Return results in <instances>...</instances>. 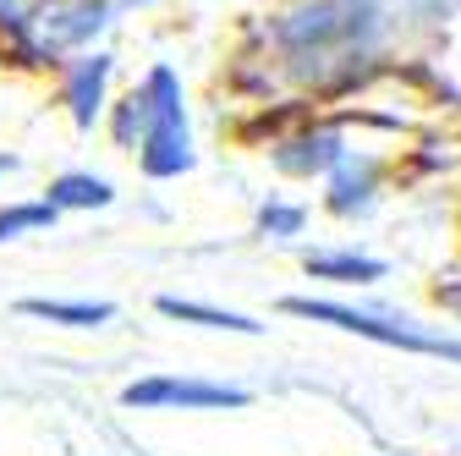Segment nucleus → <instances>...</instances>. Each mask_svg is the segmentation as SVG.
<instances>
[{
    "mask_svg": "<svg viewBox=\"0 0 461 456\" xmlns=\"http://www.w3.org/2000/svg\"><path fill=\"white\" fill-rule=\"evenodd\" d=\"M275 39L285 44L297 72H335V67H357L379 39V12L368 0H313V6L285 12Z\"/></svg>",
    "mask_w": 461,
    "mask_h": 456,
    "instance_id": "f257e3e1",
    "label": "nucleus"
},
{
    "mask_svg": "<svg viewBox=\"0 0 461 456\" xmlns=\"http://www.w3.org/2000/svg\"><path fill=\"white\" fill-rule=\"evenodd\" d=\"M143 105V170L149 177H176L193 165L187 149V116H182V83L170 67H154L149 83L138 88Z\"/></svg>",
    "mask_w": 461,
    "mask_h": 456,
    "instance_id": "f03ea898",
    "label": "nucleus"
},
{
    "mask_svg": "<svg viewBox=\"0 0 461 456\" xmlns=\"http://www.w3.org/2000/svg\"><path fill=\"white\" fill-rule=\"evenodd\" d=\"M285 308L303 314V319H319V324H335V330L384 341V347H401V352H429V358H456V363H461V341H456V335H434V330H423V324H412V319H390V314L346 308V303H313V297H292Z\"/></svg>",
    "mask_w": 461,
    "mask_h": 456,
    "instance_id": "7ed1b4c3",
    "label": "nucleus"
},
{
    "mask_svg": "<svg viewBox=\"0 0 461 456\" xmlns=\"http://www.w3.org/2000/svg\"><path fill=\"white\" fill-rule=\"evenodd\" d=\"M122 402L127 407H198V413H209V407H242L248 390H237V385H209V379H165L159 374V379L127 385Z\"/></svg>",
    "mask_w": 461,
    "mask_h": 456,
    "instance_id": "20e7f679",
    "label": "nucleus"
},
{
    "mask_svg": "<svg viewBox=\"0 0 461 456\" xmlns=\"http://www.w3.org/2000/svg\"><path fill=\"white\" fill-rule=\"evenodd\" d=\"M99 28H104L99 0H55V6H44V39L50 44H77Z\"/></svg>",
    "mask_w": 461,
    "mask_h": 456,
    "instance_id": "39448f33",
    "label": "nucleus"
},
{
    "mask_svg": "<svg viewBox=\"0 0 461 456\" xmlns=\"http://www.w3.org/2000/svg\"><path fill=\"white\" fill-rule=\"evenodd\" d=\"M104 72H110V61H104V55H94V61H77V67H72V78H67V94H72V116H77L83 127L99 116Z\"/></svg>",
    "mask_w": 461,
    "mask_h": 456,
    "instance_id": "423d86ee",
    "label": "nucleus"
},
{
    "mask_svg": "<svg viewBox=\"0 0 461 456\" xmlns=\"http://www.w3.org/2000/svg\"><path fill=\"white\" fill-rule=\"evenodd\" d=\"M275 160H280V170H297V177H308V170H324V165L340 160V138H335V132H313V138L285 143Z\"/></svg>",
    "mask_w": 461,
    "mask_h": 456,
    "instance_id": "0eeeda50",
    "label": "nucleus"
},
{
    "mask_svg": "<svg viewBox=\"0 0 461 456\" xmlns=\"http://www.w3.org/2000/svg\"><path fill=\"white\" fill-rule=\"evenodd\" d=\"M23 314L33 319H50V324H72V330H88V324H104L115 308L110 303H55V297H28Z\"/></svg>",
    "mask_w": 461,
    "mask_h": 456,
    "instance_id": "6e6552de",
    "label": "nucleus"
},
{
    "mask_svg": "<svg viewBox=\"0 0 461 456\" xmlns=\"http://www.w3.org/2000/svg\"><path fill=\"white\" fill-rule=\"evenodd\" d=\"M159 314H170V319H193V324H203V330H242V335H258V324H253L248 314H220V308H209V303L159 297Z\"/></svg>",
    "mask_w": 461,
    "mask_h": 456,
    "instance_id": "1a4fd4ad",
    "label": "nucleus"
},
{
    "mask_svg": "<svg viewBox=\"0 0 461 456\" xmlns=\"http://www.w3.org/2000/svg\"><path fill=\"white\" fill-rule=\"evenodd\" d=\"M374 177H379V165H374V160H346V170L335 177V193H330V204H335L340 214H352L357 204H368V187H374Z\"/></svg>",
    "mask_w": 461,
    "mask_h": 456,
    "instance_id": "9d476101",
    "label": "nucleus"
},
{
    "mask_svg": "<svg viewBox=\"0 0 461 456\" xmlns=\"http://www.w3.org/2000/svg\"><path fill=\"white\" fill-rule=\"evenodd\" d=\"M308 269L319 280H379L384 275V264L379 259H363V253H313Z\"/></svg>",
    "mask_w": 461,
    "mask_h": 456,
    "instance_id": "9b49d317",
    "label": "nucleus"
},
{
    "mask_svg": "<svg viewBox=\"0 0 461 456\" xmlns=\"http://www.w3.org/2000/svg\"><path fill=\"white\" fill-rule=\"evenodd\" d=\"M50 204L55 209H99V204H110V182H99V177H61V182H50Z\"/></svg>",
    "mask_w": 461,
    "mask_h": 456,
    "instance_id": "f8f14e48",
    "label": "nucleus"
},
{
    "mask_svg": "<svg viewBox=\"0 0 461 456\" xmlns=\"http://www.w3.org/2000/svg\"><path fill=\"white\" fill-rule=\"evenodd\" d=\"M55 220V204L44 198V204H23V209H6L0 214V242L6 237H23V232H39V225H50Z\"/></svg>",
    "mask_w": 461,
    "mask_h": 456,
    "instance_id": "ddd939ff",
    "label": "nucleus"
},
{
    "mask_svg": "<svg viewBox=\"0 0 461 456\" xmlns=\"http://www.w3.org/2000/svg\"><path fill=\"white\" fill-rule=\"evenodd\" d=\"M264 232H280V237H292V232H303V209H285V204L264 209Z\"/></svg>",
    "mask_w": 461,
    "mask_h": 456,
    "instance_id": "4468645a",
    "label": "nucleus"
},
{
    "mask_svg": "<svg viewBox=\"0 0 461 456\" xmlns=\"http://www.w3.org/2000/svg\"><path fill=\"white\" fill-rule=\"evenodd\" d=\"M12 165H17V160H12V154H0V170H12Z\"/></svg>",
    "mask_w": 461,
    "mask_h": 456,
    "instance_id": "2eb2a0df",
    "label": "nucleus"
}]
</instances>
